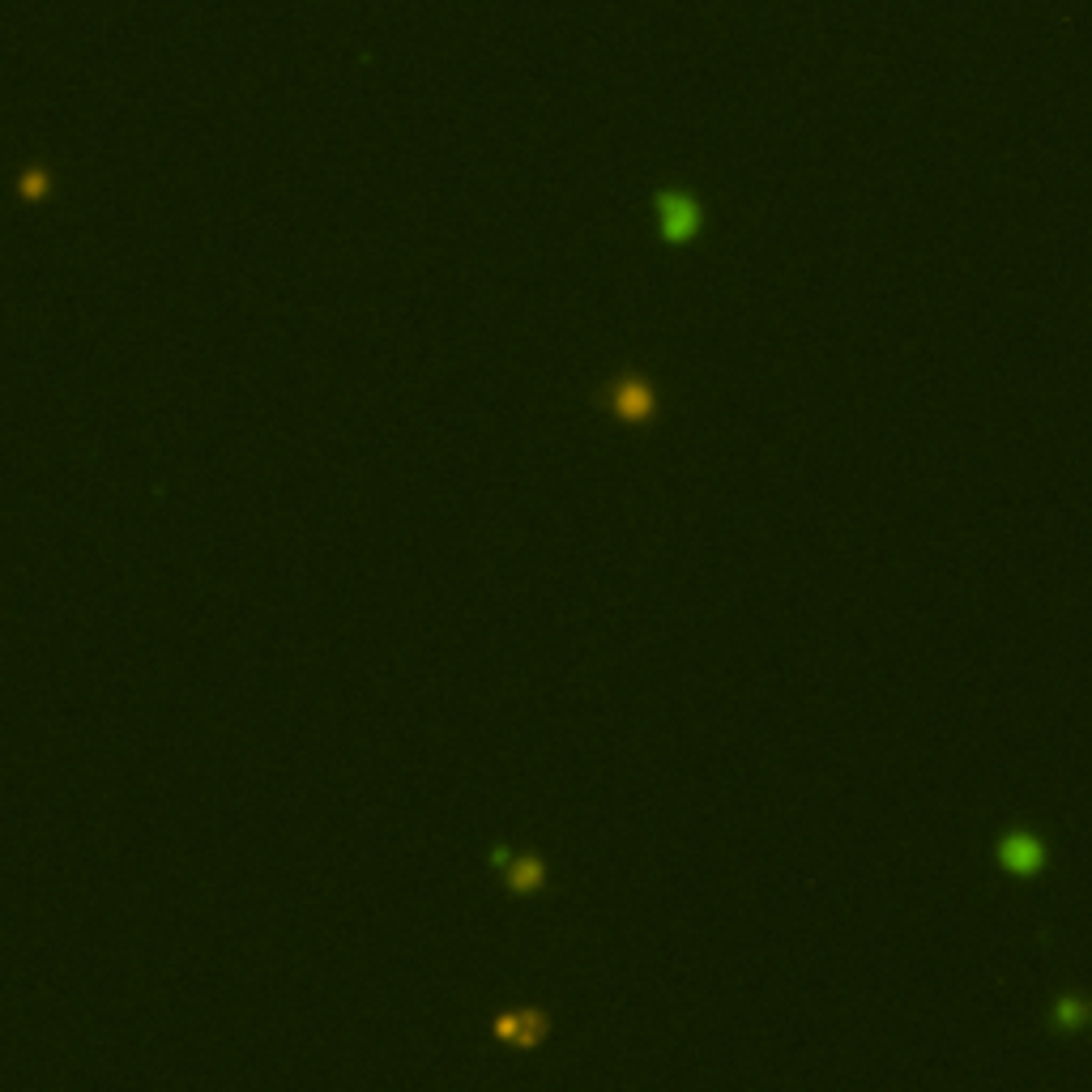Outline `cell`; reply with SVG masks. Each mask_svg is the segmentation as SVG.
Here are the masks:
<instances>
[{
	"instance_id": "cell-6",
	"label": "cell",
	"mask_w": 1092,
	"mask_h": 1092,
	"mask_svg": "<svg viewBox=\"0 0 1092 1092\" xmlns=\"http://www.w3.org/2000/svg\"><path fill=\"white\" fill-rule=\"evenodd\" d=\"M1092 1016V1003H1084V999H1063L1054 1007V1024L1058 1029H1084V1020Z\"/></svg>"
},
{
	"instance_id": "cell-2",
	"label": "cell",
	"mask_w": 1092,
	"mask_h": 1092,
	"mask_svg": "<svg viewBox=\"0 0 1092 1092\" xmlns=\"http://www.w3.org/2000/svg\"><path fill=\"white\" fill-rule=\"evenodd\" d=\"M999 866L1007 875L1029 879L1046 866V845H1041L1033 832H1007V837L999 841Z\"/></svg>"
},
{
	"instance_id": "cell-5",
	"label": "cell",
	"mask_w": 1092,
	"mask_h": 1092,
	"mask_svg": "<svg viewBox=\"0 0 1092 1092\" xmlns=\"http://www.w3.org/2000/svg\"><path fill=\"white\" fill-rule=\"evenodd\" d=\"M538 883H542V862H538V858H521V862L508 871V888H512V892H534Z\"/></svg>"
},
{
	"instance_id": "cell-3",
	"label": "cell",
	"mask_w": 1092,
	"mask_h": 1092,
	"mask_svg": "<svg viewBox=\"0 0 1092 1092\" xmlns=\"http://www.w3.org/2000/svg\"><path fill=\"white\" fill-rule=\"evenodd\" d=\"M610 410H615L623 423H649L653 410H657V397H653V389L645 380L623 376L615 389H610Z\"/></svg>"
},
{
	"instance_id": "cell-1",
	"label": "cell",
	"mask_w": 1092,
	"mask_h": 1092,
	"mask_svg": "<svg viewBox=\"0 0 1092 1092\" xmlns=\"http://www.w3.org/2000/svg\"><path fill=\"white\" fill-rule=\"evenodd\" d=\"M657 227L670 244H687L700 231V205L687 192H662L657 197Z\"/></svg>"
},
{
	"instance_id": "cell-4",
	"label": "cell",
	"mask_w": 1092,
	"mask_h": 1092,
	"mask_svg": "<svg viewBox=\"0 0 1092 1092\" xmlns=\"http://www.w3.org/2000/svg\"><path fill=\"white\" fill-rule=\"evenodd\" d=\"M546 1033V1020L538 1011H517V1016H500L495 1020V1037L517 1041V1046H534V1041Z\"/></svg>"
}]
</instances>
